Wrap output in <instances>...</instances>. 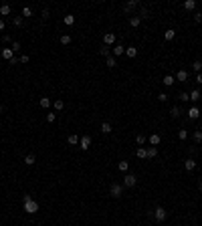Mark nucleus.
I'll return each mask as SVG.
<instances>
[{
  "label": "nucleus",
  "instance_id": "nucleus-1",
  "mask_svg": "<svg viewBox=\"0 0 202 226\" xmlns=\"http://www.w3.org/2000/svg\"><path fill=\"white\" fill-rule=\"evenodd\" d=\"M22 210L26 212V214H37V212H39V202L33 200L30 194H24V198H22Z\"/></svg>",
  "mask_w": 202,
  "mask_h": 226
},
{
  "label": "nucleus",
  "instance_id": "nucleus-2",
  "mask_svg": "<svg viewBox=\"0 0 202 226\" xmlns=\"http://www.w3.org/2000/svg\"><path fill=\"white\" fill-rule=\"evenodd\" d=\"M152 216H154L158 222H166V218H168V212H166V208H164V206H156L154 210H152Z\"/></svg>",
  "mask_w": 202,
  "mask_h": 226
},
{
  "label": "nucleus",
  "instance_id": "nucleus-3",
  "mask_svg": "<svg viewBox=\"0 0 202 226\" xmlns=\"http://www.w3.org/2000/svg\"><path fill=\"white\" fill-rule=\"evenodd\" d=\"M109 194H111V198H121L123 196V186L121 184H111Z\"/></svg>",
  "mask_w": 202,
  "mask_h": 226
},
{
  "label": "nucleus",
  "instance_id": "nucleus-4",
  "mask_svg": "<svg viewBox=\"0 0 202 226\" xmlns=\"http://www.w3.org/2000/svg\"><path fill=\"white\" fill-rule=\"evenodd\" d=\"M135 184H138V178H135L134 174H125L123 176V186L125 188H134Z\"/></svg>",
  "mask_w": 202,
  "mask_h": 226
},
{
  "label": "nucleus",
  "instance_id": "nucleus-5",
  "mask_svg": "<svg viewBox=\"0 0 202 226\" xmlns=\"http://www.w3.org/2000/svg\"><path fill=\"white\" fill-rule=\"evenodd\" d=\"M79 147H81L83 151H87V149L91 147V135H83L81 140H79Z\"/></svg>",
  "mask_w": 202,
  "mask_h": 226
},
{
  "label": "nucleus",
  "instance_id": "nucleus-6",
  "mask_svg": "<svg viewBox=\"0 0 202 226\" xmlns=\"http://www.w3.org/2000/svg\"><path fill=\"white\" fill-rule=\"evenodd\" d=\"M115 40H117L115 33H105V34H103V44H107V47H111Z\"/></svg>",
  "mask_w": 202,
  "mask_h": 226
},
{
  "label": "nucleus",
  "instance_id": "nucleus-7",
  "mask_svg": "<svg viewBox=\"0 0 202 226\" xmlns=\"http://www.w3.org/2000/svg\"><path fill=\"white\" fill-rule=\"evenodd\" d=\"M111 55H113V57H121V55H125V47L123 44H115V47L111 48Z\"/></svg>",
  "mask_w": 202,
  "mask_h": 226
},
{
  "label": "nucleus",
  "instance_id": "nucleus-8",
  "mask_svg": "<svg viewBox=\"0 0 202 226\" xmlns=\"http://www.w3.org/2000/svg\"><path fill=\"white\" fill-rule=\"evenodd\" d=\"M0 55H2V59L8 61V63L14 59V51H12V48H2V53H0Z\"/></svg>",
  "mask_w": 202,
  "mask_h": 226
},
{
  "label": "nucleus",
  "instance_id": "nucleus-9",
  "mask_svg": "<svg viewBox=\"0 0 202 226\" xmlns=\"http://www.w3.org/2000/svg\"><path fill=\"white\" fill-rule=\"evenodd\" d=\"M198 117H200V109L196 105H192L188 109V119H198Z\"/></svg>",
  "mask_w": 202,
  "mask_h": 226
},
{
  "label": "nucleus",
  "instance_id": "nucleus-10",
  "mask_svg": "<svg viewBox=\"0 0 202 226\" xmlns=\"http://www.w3.org/2000/svg\"><path fill=\"white\" fill-rule=\"evenodd\" d=\"M184 170H186V172H192V170H196V159L188 158L186 162H184Z\"/></svg>",
  "mask_w": 202,
  "mask_h": 226
},
{
  "label": "nucleus",
  "instance_id": "nucleus-11",
  "mask_svg": "<svg viewBox=\"0 0 202 226\" xmlns=\"http://www.w3.org/2000/svg\"><path fill=\"white\" fill-rule=\"evenodd\" d=\"M125 57H127V59H135V57H138V48H135V47H125Z\"/></svg>",
  "mask_w": 202,
  "mask_h": 226
},
{
  "label": "nucleus",
  "instance_id": "nucleus-12",
  "mask_svg": "<svg viewBox=\"0 0 202 226\" xmlns=\"http://www.w3.org/2000/svg\"><path fill=\"white\" fill-rule=\"evenodd\" d=\"M160 141H162V137H160L158 133H152V135H150V145H152V147L160 145Z\"/></svg>",
  "mask_w": 202,
  "mask_h": 226
},
{
  "label": "nucleus",
  "instance_id": "nucleus-13",
  "mask_svg": "<svg viewBox=\"0 0 202 226\" xmlns=\"http://www.w3.org/2000/svg\"><path fill=\"white\" fill-rule=\"evenodd\" d=\"M186 79H188V71H184V69H180V71L178 73H176V81H186Z\"/></svg>",
  "mask_w": 202,
  "mask_h": 226
},
{
  "label": "nucleus",
  "instance_id": "nucleus-14",
  "mask_svg": "<svg viewBox=\"0 0 202 226\" xmlns=\"http://www.w3.org/2000/svg\"><path fill=\"white\" fill-rule=\"evenodd\" d=\"M135 6H140V2H138V0H130V2L123 6V10H125V12H130V10H134Z\"/></svg>",
  "mask_w": 202,
  "mask_h": 226
},
{
  "label": "nucleus",
  "instance_id": "nucleus-15",
  "mask_svg": "<svg viewBox=\"0 0 202 226\" xmlns=\"http://www.w3.org/2000/svg\"><path fill=\"white\" fill-rule=\"evenodd\" d=\"M140 24H142V18H140V16H131V18H130V26H131V29H138Z\"/></svg>",
  "mask_w": 202,
  "mask_h": 226
},
{
  "label": "nucleus",
  "instance_id": "nucleus-16",
  "mask_svg": "<svg viewBox=\"0 0 202 226\" xmlns=\"http://www.w3.org/2000/svg\"><path fill=\"white\" fill-rule=\"evenodd\" d=\"M164 39H166V40H174V39H176V30H174V29H168L166 33H164Z\"/></svg>",
  "mask_w": 202,
  "mask_h": 226
},
{
  "label": "nucleus",
  "instance_id": "nucleus-17",
  "mask_svg": "<svg viewBox=\"0 0 202 226\" xmlns=\"http://www.w3.org/2000/svg\"><path fill=\"white\" fill-rule=\"evenodd\" d=\"M200 91H198V89H194V91L192 93H190V101H192V103H198V101H200Z\"/></svg>",
  "mask_w": 202,
  "mask_h": 226
},
{
  "label": "nucleus",
  "instance_id": "nucleus-18",
  "mask_svg": "<svg viewBox=\"0 0 202 226\" xmlns=\"http://www.w3.org/2000/svg\"><path fill=\"white\" fill-rule=\"evenodd\" d=\"M101 133H111V123L109 121H103V123H101Z\"/></svg>",
  "mask_w": 202,
  "mask_h": 226
},
{
  "label": "nucleus",
  "instance_id": "nucleus-19",
  "mask_svg": "<svg viewBox=\"0 0 202 226\" xmlns=\"http://www.w3.org/2000/svg\"><path fill=\"white\" fill-rule=\"evenodd\" d=\"M99 53H101V57H105V59H107V57H111V48L107 47V44H103V47L99 48Z\"/></svg>",
  "mask_w": 202,
  "mask_h": 226
},
{
  "label": "nucleus",
  "instance_id": "nucleus-20",
  "mask_svg": "<svg viewBox=\"0 0 202 226\" xmlns=\"http://www.w3.org/2000/svg\"><path fill=\"white\" fill-rule=\"evenodd\" d=\"M105 65H107L109 69H113V67L117 65V59L113 57V55H111V57H107V59H105Z\"/></svg>",
  "mask_w": 202,
  "mask_h": 226
},
{
  "label": "nucleus",
  "instance_id": "nucleus-21",
  "mask_svg": "<svg viewBox=\"0 0 202 226\" xmlns=\"http://www.w3.org/2000/svg\"><path fill=\"white\" fill-rule=\"evenodd\" d=\"M51 99H49V97H41V101H39V105L43 107V109H47V107H51Z\"/></svg>",
  "mask_w": 202,
  "mask_h": 226
},
{
  "label": "nucleus",
  "instance_id": "nucleus-22",
  "mask_svg": "<svg viewBox=\"0 0 202 226\" xmlns=\"http://www.w3.org/2000/svg\"><path fill=\"white\" fill-rule=\"evenodd\" d=\"M63 22L67 24V26H73V24H75V16H73V14H67V16H63Z\"/></svg>",
  "mask_w": 202,
  "mask_h": 226
},
{
  "label": "nucleus",
  "instance_id": "nucleus-23",
  "mask_svg": "<svg viewBox=\"0 0 202 226\" xmlns=\"http://www.w3.org/2000/svg\"><path fill=\"white\" fill-rule=\"evenodd\" d=\"M127 168H130V162H125V159H121L119 164H117V170H119V172H127Z\"/></svg>",
  "mask_w": 202,
  "mask_h": 226
},
{
  "label": "nucleus",
  "instance_id": "nucleus-24",
  "mask_svg": "<svg viewBox=\"0 0 202 226\" xmlns=\"http://www.w3.org/2000/svg\"><path fill=\"white\" fill-rule=\"evenodd\" d=\"M146 151H148V159H152V158H156V155H158V147H152V145H150Z\"/></svg>",
  "mask_w": 202,
  "mask_h": 226
},
{
  "label": "nucleus",
  "instance_id": "nucleus-25",
  "mask_svg": "<svg viewBox=\"0 0 202 226\" xmlns=\"http://www.w3.org/2000/svg\"><path fill=\"white\" fill-rule=\"evenodd\" d=\"M34 162H37V155H34V154H29L26 158H24V164H26V166H33Z\"/></svg>",
  "mask_w": 202,
  "mask_h": 226
},
{
  "label": "nucleus",
  "instance_id": "nucleus-26",
  "mask_svg": "<svg viewBox=\"0 0 202 226\" xmlns=\"http://www.w3.org/2000/svg\"><path fill=\"white\" fill-rule=\"evenodd\" d=\"M135 155L140 159H146L148 158V151H146V147H138V151H135Z\"/></svg>",
  "mask_w": 202,
  "mask_h": 226
},
{
  "label": "nucleus",
  "instance_id": "nucleus-27",
  "mask_svg": "<svg viewBox=\"0 0 202 226\" xmlns=\"http://www.w3.org/2000/svg\"><path fill=\"white\" fill-rule=\"evenodd\" d=\"M184 8H186V10H194V8H196V0H186V2H184Z\"/></svg>",
  "mask_w": 202,
  "mask_h": 226
},
{
  "label": "nucleus",
  "instance_id": "nucleus-28",
  "mask_svg": "<svg viewBox=\"0 0 202 226\" xmlns=\"http://www.w3.org/2000/svg\"><path fill=\"white\" fill-rule=\"evenodd\" d=\"M174 83H176V77H172V75H166V77H164V85H174Z\"/></svg>",
  "mask_w": 202,
  "mask_h": 226
},
{
  "label": "nucleus",
  "instance_id": "nucleus-29",
  "mask_svg": "<svg viewBox=\"0 0 202 226\" xmlns=\"http://www.w3.org/2000/svg\"><path fill=\"white\" fill-rule=\"evenodd\" d=\"M192 140L196 141V144H200V141H202V131H200V129H196V131L192 133Z\"/></svg>",
  "mask_w": 202,
  "mask_h": 226
},
{
  "label": "nucleus",
  "instance_id": "nucleus-30",
  "mask_svg": "<svg viewBox=\"0 0 202 226\" xmlns=\"http://www.w3.org/2000/svg\"><path fill=\"white\" fill-rule=\"evenodd\" d=\"M29 16H33V8H30V6H24L22 8V18H29Z\"/></svg>",
  "mask_w": 202,
  "mask_h": 226
},
{
  "label": "nucleus",
  "instance_id": "nucleus-31",
  "mask_svg": "<svg viewBox=\"0 0 202 226\" xmlns=\"http://www.w3.org/2000/svg\"><path fill=\"white\" fill-rule=\"evenodd\" d=\"M79 140H81V137H79V135H75V133L69 135V144H71V145H77V144H79Z\"/></svg>",
  "mask_w": 202,
  "mask_h": 226
},
{
  "label": "nucleus",
  "instance_id": "nucleus-32",
  "mask_svg": "<svg viewBox=\"0 0 202 226\" xmlns=\"http://www.w3.org/2000/svg\"><path fill=\"white\" fill-rule=\"evenodd\" d=\"M0 14H2V16H8L10 14V6L8 4H2V6H0Z\"/></svg>",
  "mask_w": 202,
  "mask_h": 226
},
{
  "label": "nucleus",
  "instance_id": "nucleus-33",
  "mask_svg": "<svg viewBox=\"0 0 202 226\" xmlns=\"http://www.w3.org/2000/svg\"><path fill=\"white\" fill-rule=\"evenodd\" d=\"M146 141H148V137H146L144 133H140V135H138V137H135V144H138V145H144Z\"/></svg>",
  "mask_w": 202,
  "mask_h": 226
},
{
  "label": "nucleus",
  "instance_id": "nucleus-34",
  "mask_svg": "<svg viewBox=\"0 0 202 226\" xmlns=\"http://www.w3.org/2000/svg\"><path fill=\"white\" fill-rule=\"evenodd\" d=\"M53 107H55V109H57V111H61L63 107H65V101H63V99H57V101L53 103Z\"/></svg>",
  "mask_w": 202,
  "mask_h": 226
},
{
  "label": "nucleus",
  "instance_id": "nucleus-35",
  "mask_svg": "<svg viewBox=\"0 0 202 226\" xmlns=\"http://www.w3.org/2000/svg\"><path fill=\"white\" fill-rule=\"evenodd\" d=\"M178 140H180V141L188 140V131H186V129H180V131H178Z\"/></svg>",
  "mask_w": 202,
  "mask_h": 226
},
{
  "label": "nucleus",
  "instance_id": "nucleus-36",
  "mask_svg": "<svg viewBox=\"0 0 202 226\" xmlns=\"http://www.w3.org/2000/svg\"><path fill=\"white\" fill-rule=\"evenodd\" d=\"M170 115H172L174 119H178V117H180V107H172V111H170Z\"/></svg>",
  "mask_w": 202,
  "mask_h": 226
},
{
  "label": "nucleus",
  "instance_id": "nucleus-37",
  "mask_svg": "<svg viewBox=\"0 0 202 226\" xmlns=\"http://www.w3.org/2000/svg\"><path fill=\"white\" fill-rule=\"evenodd\" d=\"M61 44H71V34H63V36H61Z\"/></svg>",
  "mask_w": 202,
  "mask_h": 226
},
{
  "label": "nucleus",
  "instance_id": "nucleus-38",
  "mask_svg": "<svg viewBox=\"0 0 202 226\" xmlns=\"http://www.w3.org/2000/svg\"><path fill=\"white\" fill-rule=\"evenodd\" d=\"M12 22H14V26H22L24 18H22V16H14V18H12Z\"/></svg>",
  "mask_w": 202,
  "mask_h": 226
},
{
  "label": "nucleus",
  "instance_id": "nucleus-39",
  "mask_svg": "<svg viewBox=\"0 0 202 226\" xmlns=\"http://www.w3.org/2000/svg\"><path fill=\"white\" fill-rule=\"evenodd\" d=\"M192 69H194L196 73H200V71H202V63H200V61H194V63H192Z\"/></svg>",
  "mask_w": 202,
  "mask_h": 226
},
{
  "label": "nucleus",
  "instance_id": "nucleus-40",
  "mask_svg": "<svg viewBox=\"0 0 202 226\" xmlns=\"http://www.w3.org/2000/svg\"><path fill=\"white\" fill-rule=\"evenodd\" d=\"M148 14H150V10H148V8H142V10H140V18H142V20H144V18H150Z\"/></svg>",
  "mask_w": 202,
  "mask_h": 226
},
{
  "label": "nucleus",
  "instance_id": "nucleus-41",
  "mask_svg": "<svg viewBox=\"0 0 202 226\" xmlns=\"http://www.w3.org/2000/svg\"><path fill=\"white\" fill-rule=\"evenodd\" d=\"M180 99H182V103H186V101H190V93H180Z\"/></svg>",
  "mask_w": 202,
  "mask_h": 226
},
{
  "label": "nucleus",
  "instance_id": "nucleus-42",
  "mask_svg": "<svg viewBox=\"0 0 202 226\" xmlns=\"http://www.w3.org/2000/svg\"><path fill=\"white\" fill-rule=\"evenodd\" d=\"M55 119H57V113H47V121H49V123H53Z\"/></svg>",
  "mask_w": 202,
  "mask_h": 226
},
{
  "label": "nucleus",
  "instance_id": "nucleus-43",
  "mask_svg": "<svg viewBox=\"0 0 202 226\" xmlns=\"http://www.w3.org/2000/svg\"><path fill=\"white\" fill-rule=\"evenodd\" d=\"M12 51H14V53H20V43H18V40L12 43Z\"/></svg>",
  "mask_w": 202,
  "mask_h": 226
},
{
  "label": "nucleus",
  "instance_id": "nucleus-44",
  "mask_svg": "<svg viewBox=\"0 0 202 226\" xmlns=\"http://www.w3.org/2000/svg\"><path fill=\"white\" fill-rule=\"evenodd\" d=\"M18 59H20V63H22V65H26V63L30 61V59H29V55H20Z\"/></svg>",
  "mask_w": 202,
  "mask_h": 226
},
{
  "label": "nucleus",
  "instance_id": "nucleus-45",
  "mask_svg": "<svg viewBox=\"0 0 202 226\" xmlns=\"http://www.w3.org/2000/svg\"><path fill=\"white\" fill-rule=\"evenodd\" d=\"M194 22H202V12H196V14H194Z\"/></svg>",
  "mask_w": 202,
  "mask_h": 226
},
{
  "label": "nucleus",
  "instance_id": "nucleus-46",
  "mask_svg": "<svg viewBox=\"0 0 202 226\" xmlns=\"http://www.w3.org/2000/svg\"><path fill=\"white\" fill-rule=\"evenodd\" d=\"M158 99H160V101H166V99H168V95H166V93H160V95H158Z\"/></svg>",
  "mask_w": 202,
  "mask_h": 226
},
{
  "label": "nucleus",
  "instance_id": "nucleus-47",
  "mask_svg": "<svg viewBox=\"0 0 202 226\" xmlns=\"http://www.w3.org/2000/svg\"><path fill=\"white\" fill-rule=\"evenodd\" d=\"M2 40H4V43H10V44H12V43H14V40H12V39H10V36H8V34H4V36H2Z\"/></svg>",
  "mask_w": 202,
  "mask_h": 226
},
{
  "label": "nucleus",
  "instance_id": "nucleus-48",
  "mask_svg": "<svg viewBox=\"0 0 202 226\" xmlns=\"http://www.w3.org/2000/svg\"><path fill=\"white\" fill-rule=\"evenodd\" d=\"M49 16H51V12H49V8H45V10H43V18H45V20H47V18H49Z\"/></svg>",
  "mask_w": 202,
  "mask_h": 226
},
{
  "label": "nucleus",
  "instance_id": "nucleus-49",
  "mask_svg": "<svg viewBox=\"0 0 202 226\" xmlns=\"http://www.w3.org/2000/svg\"><path fill=\"white\" fill-rule=\"evenodd\" d=\"M196 81H198V85H202V73H196Z\"/></svg>",
  "mask_w": 202,
  "mask_h": 226
},
{
  "label": "nucleus",
  "instance_id": "nucleus-50",
  "mask_svg": "<svg viewBox=\"0 0 202 226\" xmlns=\"http://www.w3.org/2000/svg\"><path fill=\"white\" fill-rule=\"evenodd\" d=\"M0 30H4V20L0 18Z\"/></svg>",
  "mask_w": 202,
  "mask_h": 226
},
{
  "label": "nucleus",
  "instance_id": "nucleus-51",
  "mask_svg": "<svg viewBox=\"0 0 202 226\" xmlns=\"http://www.w3.org/2000/svg\"><path fill=\"white\" fill-rule=\"evenodd\" d=\"M0 113H2V107H0Z\"/></svg>",
  "mask_w": 202,
  "mask_h": 226
}]
</instances>
